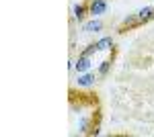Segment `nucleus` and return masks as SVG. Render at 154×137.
<instances>
[{
    "label": "nucleus",
    "instance_id": "obj_1",
    "mask_svg": "<svg viewBox=\"0 0 154 137\" xmlns=\"http://www.w3.org/2000/svg\"><path fill=\"white\" fill-rule=\"evenodd\" d=\"M97 76L93 70L91 72H82V74H76V80H74V86L76 88H93L97 84Z\"/></svg>",
    "mask_w": 154,
    "mask_h": 137
},
{
    "label": "nucleus",
    "instance_id": "obj_2",
    "mask_svg": "<svg viewBox=\"0 0 154 137\" xmlns=\"http://www.w3.org/2000/svg\"><path fill=\"white\" fill-rule=\"evenodd\" d=\"M109 8V0H88V14L93 19H101Z\"/></svg>",
    "mask_w": 154,
    "mask_h": 137
},
{
    "label": "nucleus",
    "instance_id": "obj_3",
    "mask_svg": "<svg viewBox=\"0 0 154 137\" xmlns=\"http://www.w3.org/2000/svg\"><path fill=\"white\" fill-rule=\"evenodd\" d=\"M91 70H93V57L78 53V57L74 59V72L82 74V72H91Z\"/></svg>",
    "mask_w": 154,
    "mask_h": 137
},
{
    "label": "nucleus",
    "instance_id": "obj_4",
    "mask_svg": "<svg viewBox=\"0 0 154 137\" xmlns=\"http://www.w3.org/2000/svg\"><path fill=\"white\" fill-rule=\"evenodd\" d=\"M88 14V2H78L72 6V21L84 23V16Z\"/></svg>",
    "mask_w": 154,
    "mask_h": 137
},
{
    "label": "nucleus",
    "instance_id": "obj_5",
    "mask_svg": "<svg viewBox=\"0 0 154 137\" xmlns=\"http://www.w3.org/2000/svg\"><path fill=\"white\" fill-rule=\"evenodd\" d=\"M103 31V21L101 19H91V21H84L82 23V33L86 35H95Z\"/></svg>",
    "mask_w": 154,
    "mask_h": 137
},
{
    "label": "nucleus",
    "instance_id": "obj_6",
    "mask_svg": "<svg viewBox=\"0 0 154 137\" xmlns=\"http://www.w3.org/2000/svg\"><path fill=\"white\" fill-rule=\"evenodd\" d=\"M136 16H138V23L144 25V23H150L154 19V4L152 6H142L140 10L136 12Z\"/></svg>",
    "mask_w": 154,
    "mask_h": 137
},
{
    "label": "nucleus",
    "instance_id": "obj_7",
    "mask_svg": "<svg viewBox=\"0 0 154 137\" xmlns=\"http://www.w3.org/2000/svg\"><path fill=\"white\" fill-rule=\"evenodd\" d=\"M97 47H99V51H113V49H115V39H113L111 35L99 37V39H97Z\"/></svg>",
    "mask_w": 154,
    "mask_h": 137
},
{
    "label": "nucleus",
    "instance_id": "obj_8",
    "mask_svg": "<svg viewBox=\"0 0 154 137\" xmlns=\"http://www.w3.org/2000/svg\"><path fill=\"white\" fill-rule=\"evenodd\" d=\"M136 27H142V25L138 23L136 12H134V14H128V16L121 21V31H125V29H136Z\"/></svg>",
    "mask_w": 154,
    "mask_h": 137
},
{
    "label": "nucleus",
    "instance_id": "obj_9",
    "mask_svg": "<svg viewBox=\"0 0 154 137\" xmlns=\"http://www.w3.org/2000/svg\"><path fill=\"white\" fill-rule=\"evenodd\" d=\"M109 70H111V61H109V59H105V61H101V64H99V70H97L99 78H105L107 74H109Z\"/></svg>",
    "mask_w": 154,
    "mask_h": 137
},
{
    "label": "nucleus",
    "instance_id": "obj_10",
    "mask_svg": "<svg viewBox=\"0 0 154 137\" xmlns=\"http://www.w3.org/2000/svg\"><path fill=\"white\" fill-rule=\"evenodd\" d=\"M80 53H82V55H88V57H93L95 53H99V47H97V41H95V43H88V45L84 47V49L80 51Z\"/></svg>",
    "mask_w": 154,
    "mask_h": 137
}]
</instances>
